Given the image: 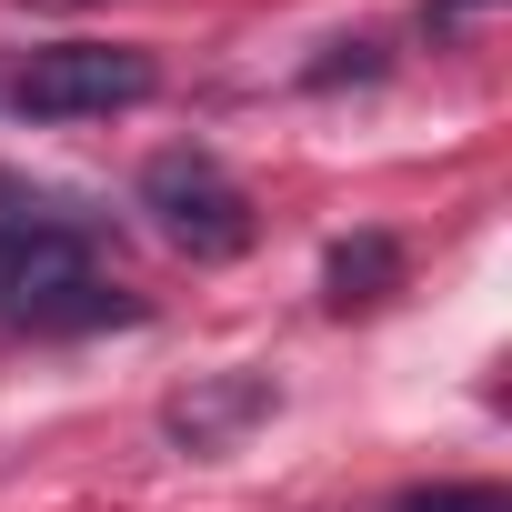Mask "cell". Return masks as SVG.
Returning a JSON list of instances; mask_svg holds the SVG:
<instances>
[{"label":"cell","instance_id":"obj_1","mask_svg":"<svg viewBox=\"0 0 512 512\" xmlns=\"http://www.w3.org/2000/svg\"><path fill=\"white\" fill-rule=\"evenodd\" d=\"M141 211L171 251H191V262H231V251H251V191L211 161V151H161L141 171Z\"/></svg>","mask_w":512,"mask_h":512},{"label":"cell","instance_id":"obj_2","mask_svg":"<svg viewBox=\"0 0 512 512\" xmlns=\"http://www.w3.org/2000/svg\"><path fill=\"white\" fill-rule=\"evenodd\" d=\"M0 312L11 322H31V332H81V322H131V302L91 272V251L61 231V221H41L21 251H11V272H0Z\"/></svg>","mask_w":512,"mask_h":512},{"label":"cell","instance_id":"obj_3","mask_svg":"<svg viewBox=\"0 0 512 512\" xmlns=\"http://www.w3.org/2000/svg\"><path fill=\"white\" fill-rule=\"evenodd\" d=\"M151 51H121V41H61L41 51L21 81H11V111L21 121H101V111H131L151 101Z\"/></svg>","mask_w":512,"mask_h":512},{"label":"cell","instance_id":"obj_4","mask_svg":"<svg viewBox=\"0 0 512 512\" xmlns=\"http://www.w3.org/2000/svg\"><path fill=\"white\" fill-rule=\"evenodd\" d=\"M262 412H272V382H262V372H211V382H191L161 422H171L181 452H221L241 422H262Z\"/></svg>","mask_w":512,"mask_h":512},{"label":"cell","instance_id":"obj_5","mask_svg":"<svg viewBox=\"0 0 512 512\" xmlns=\"http://www.w3.org/2000/svg\"><path fill=\"white\" fill-rule=\"evenodd\" d=\"M402 282V251L382 241V231H362V241H332V262H322V292H332V312H362V302H382Z\"/></svg>","mask_w":512,"mask_h":512},{"label":"cell","instance_id":"obj_6","mask_svg":"<svg viewBox=\"0 0 512 512\" xmlns=\"http://www.w3.org/2000/svg\"><path fill=\"white\" fill-rule=\"evenodd\" d=\"M392 512H502V492L492 482H472V492H402Z\"/></svg>","mask_w":512,"mask_h":512},{"label":"cell","instance_id":"obj_7","mask_svg":"<svg viewBox=\"0 0 512 512\" xmlns=\"http://www.w3.org/2000/svg\"><path fill=\"white\" fill-rule=\"evenodd\" d=\"M432 11H442V21H452V11H492V0H432Z\"/></svg>","mask_w":512,"mask_h":512}]
</instances>
